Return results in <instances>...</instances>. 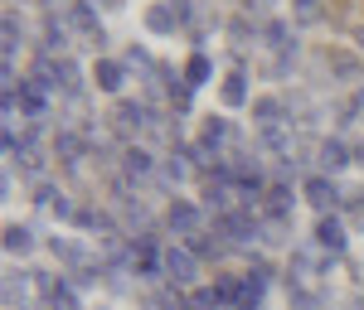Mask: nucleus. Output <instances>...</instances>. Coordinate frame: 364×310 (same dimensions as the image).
<instances>
[{"mask_svg": "<svg viewBox=\"0 0 364 310\" xmlns=\"http://www.w3.org/2000/svg\"><path fill=\"white\" fill-rule=\"evenodd\" d=\"M161 262H166V282L170 286H190L199 277V257L190 253V248H166Z\"/></svg>", "mask_w": 364, "mask_h": 310, "instance_id": "nucleus-1", "label": "nucleus"}, {"mask_svg": "<svg viewBox=\"0 0 364 310\" xmlns=\"http://www.w3.org/2000/svg\"><path fill=\"white\" fill-rule=\"evenodd\" d=\"M146 126H151V112H146L141 102H117V112H112L117 136H136V131H146Z\"/></svg>", "mask_w": 364, "mask_h": 310, "instance_id": "nucleus-2", "label": "nucleus"}, {"mask_svg": "<svg viewBox=\"0 0 364 310\" xmlns=\"http://www.w3.org/2000/svg\"><path fill=\"white\" fill-rule=\"evenodd\" d=\"M63 25L78 29V34H83V44H92V39L102 34V25H97V15H92V5H87V0H73V5L63 10Z\"/></svg>", "mask_w": 364, "mask_h": 310, "instance_id": "nucleus-3", "label": "nucleus"}, {"mask_svg": "<svg viewBox=\"0 0 364 310\" xmlns=\"http://www.w3.org/2000/svg\"><path fill=\"white\" fill-rule=\"evenodd\" d=\"M316 248H321L326 257L345 253V228H340V218H331V214H326V218L316 223Z\"/></svg>", "mask_w": 364, "mask_h": 310, "instance_id": "nucleus-4", "label": "nucleus"}, {"mask_svg": "<svg viewBox=\"0 0 364 310\" xmlns=\"http://www.w3.org/2000/svg\"><path fill=\"white\" fill-rule=\"evenodd\" d=\"M34 286H39L34 272H5V301H10V306H29Z\"/></svg>", "mask_w": 364, "mask_h": 310, "instance_id": "nucleus-5", "label": "nucleus"}, {"mask_svg": "<svg viewBox=\"0 0 364 310\" xmlns=\"http://www.w3.org/2000/svg\"><path fill=\"white\" fill-rule=\"evenodd\" d=\"M54 155L63 160V165L78 170V165H83V155H87V141L78 136V131H58V136H54Z\"/></svg>", "mask_w": 364, "mask_h": 310, "instance_id": "nucleus-6", "label": "nucleus"}, {"mask_svg": "<svg viewBox=\"0 0 364 310\" xmlns=\"http://www.w3.org/2000/svg\"><path fill=\"white\" fill-rule=\"evenodd\" d=\"M233 310H262V282L257 277H233Z\"/></svg>", "mask_w": 364, "mask_h": 310, "instance_id": "nucleus-7", "label": "nucleus"}, {"mask_svg": "<svg viewBox=\"0 0 364 310\" xmlns=\"http://www.w3.org/2000/svg\"><path fill=\"white\" fill-rule=\"evenodd\" d=\"M166 218H170V228H175V233H185V238H195V233H199V209L190 204V199H175Z\"/></svg>", "mask_w": 364, "mask_h": 310, "instance_id": "nucleus-8", "label": "nucleus"}, {"mask_svg": "<svg viewBox=\"0 0 364 310\" xmlns=\"http://www.w3.org/2000/svg\"><path fill=\"white\" fill-rule=\"evenodd\" d=\"M306 199L316 204V209H321V214H331V209L340 204V189L331 184V179H326V175H311V179H306Z\"/></svg>", "mask_w": 364, "mask_h": 310, "instance_id": "nucleus-9", "label": "nucleus"}, {"mask_svg": "<svg viewBox=\"0 0 364 310\" xmlns=\"http://www.w3.org/2000/svg\"><path fill=\"white\" fill-rule=\"evenodd\" d=\"M92 83L102 87V92H122V87H127V68H122V63H112V58H97Z\"/></svg>", "mask_w": 364, "mask_h": 310, "instance_id": "nucleus-10", "label": "nucleus"}, {"mask_svg": "<svg viewBox=\"0 0 364 310\" xmlns=\"http://www.w3.org/2000/svg\"><path fill=\"white\" fill-rule=\"evenodd\" d=\"M146 29H151V34H175V29H180V10H175V5H151V10H146Z\"/></svg>", "mask_w": 364, "mask_h": 310, "instance_id": "nucleus-11", "label": "nucleus"}, {"mask_svg": "<svg viewBox=\"0 0 364 310\" xmlns=\"http://www.w3.org/2000/svg\"><path fill=\"white\" fill-rule=\"evenodd\" d=\"M316 160H321V170H326V175H336V170H345L350 160H355V150H345L340 141H321Z\"/></svg>", "mask_w": 364, "mask_h": 310, "instance_id": "nucleus-12", "label": "nucleus"}, {"mask_svg": "<svg viewBox=\"0 0 364 310\" xmlns=\"http://www.w3.org/2000/svg\"><path fill=\"white\" fill-rule=\"evenodd\" d=\"M122 170H127L132 179H146V175L156 170V160H151V150H141V145H127V150H122Z\"/></svg>", "mask_w": 364, "mask_h": 310, "instance_id": "nucleus-13", "label": "nucleus"}, {"mask_svg": "<svg viewBox=\"0 0 364 310\" xmlns=\"http://www.w3.org/2000/svg\"><path fill=\"white\" fill-rule=\"evenodd\" d=\"M29 248H34V233H29V228H20V223L5 228V253L10 257H25Z\"/></svg>", "mask_w": 364, "mask_h": 310, "instance_id": "nucleus-14", "label": "nucleus"}, {"mask_svg": "<svg viewBox=\"0 0 364 310\" xmlns=\"http://www.w3.org/2000/svg\"><path fill=\"white\" fill-rule=\"evenodd\" d=\"M252 116H257L262 131H267V126H282V102L277 97H257V102H252Z\"/></svg>", "mask_w": 364, "mask_h": 310, "instance_id": "nucleus-15", "label": "nucleus"}, {"mask_svg": "<svg viewBox=\"0 0 364 310\" xmlns=\"http://www.w3.org/2000/svg\"><path fill=\"white\" fill-rule=\"evenodd\" d=\"M248 78H243V73H228L224 78V107H243V102H248Z\"/></svg>", "mask_w": 364, "mask_h": 310, "instance_id": "nucleus-16", "label": "nucleus"}, {"mask_svg": "<svg viewBox=\"0 0 364 310\" xmlns=\"http://www.w3.org/2000/svg\"><path fill=\"white\" fill-rule=\"evenodd\" d=\"M331 73H336V78H345V83H360V78H364V68L350 54H331Z\"/></svg>", "mask_w": 364, "mask_h": 310, "instance_id": "nucleus-17", "label": "nucleus"}, {"mask_svg": "<svg viewBox=\"0 0 364 310\" xmlns=\"http://www.w3.org/2000/svg\"><path fill=\"white\" fill-rule=\"evenodd\" d=\"M267 214H272V218H287V214H291V189H287V184H272V189H267Z\"/></svg>", "mask_w": 364, "mask_h": 310, "instance_id": "nucleus-18", "label": "nucleus"}, {"mask_svg": "<svg viewBox=\"0 0 364 310\" xmlns=\"http://www.w3.org/2000/svg\"><path fill=\"white\" fill-rule=\"evenodd\" d=\"M267 44H272V49H282V54H296V39H291V29L282 25V20H272V25H267Z\"/></svg>", "mask_w": 364, "mask_h": 310, "instance_id": "nucleus-19", "label": "nucleus"}, {"mask_svg": "<svg viewBox=\"0 0 364 310\" xmlns=\"http://www.w3.org/2000/svg\"><path fill=\"white\" fill-rule=\"evenodd\" d=\"M5 58L15 54V49H20V39H25V25H20V15H15V10H10V15H5Z\"/></svg>", "mask_w": 364, "mask_h": 310, "instance_id": "nucleus-20", "label": "nucleus"}, {"mask_svg": "<svg viewBox=\"0 0 364 310\" xmlns=\"http://www.w3.org/2000/svg\"><path fill=\"white\" fill-rule=\"evenodd\" d=\"M219 238H224V233H214V238H209V233H195L190 253H195V257H219V253H224V243H219Z\"/></svg>", "mask_w": 364, "mask_h": 310, "instance_id": "nucleus-21", "label": "nucleus"}, {"mask_svg": "<svg viewBox=\"0 0 364 310\" xmlns=\"http://www.w3.org/2000/svg\"><path fill=\"white\" fill-rule=\"evenodd\" d=\"M204 78H209V58H204V54H195V58H190V68H185V83H190V87H199Z\"/></svg>", "mask_w": 364, "mask_h": 310, "instance_id": "nucleus-22", "label": "nucleus"}, {"mask_svg": "<svg viewBox=\"0 0 364 310\" xmlns=\"http://www.w3.org/2000/svg\"><path fill=\"white\" fill-rule=\"evenodd\" d=\"M287 233H291V223H287V218H272V223L262 228V243H291Z\"/></svg>", "mask_w": 364, "mask_h": 310, "instance_id": "nucleus-23", "label": "nucleus"}, {"mask_svg": "<svg viewBox=\"0 0 364 310\" xmlns=\"http://www.w3.org/2000/svg\"><path fill=\"white\" fill-rule=\"evenodd\" d=\"M20 165H25L29 175H44V165H49V160H44V150H34V145H25V155H20Z\"/></svg>", "mask_w": 364, "mask_h": 310, "instance_id": "nucleus-24", "label": "nucleus"}, {"mask_svg": "<svg viewBox=\"0 0 364 310\" xmlns=\"http://www.w3.org/2000/svg\"><path fill=\"white\" fill-rule=\"evenodd\" d=\"M49 253H54L58 262H78V257H83L78 248H73V243H68V238H54V243H49Z\"/></svg>", "mask_w": 364, "mask_h": 310, "instance_id": "nucleus-25", "label": "nucleus"}, {"mask_svg": "<svg viewBox=\"0 0 364 310\" xmlns=\"http://www.w3.org/2000/svg\"><path fill=\"white\" fill-rule=\"evenodd\" d=\"M291 10H296V20H321V0H291Z\"/></svg>", "mask_w": 364, "mask_h": 310, "instance_id": "nucleus-26", "label": "nucleus"}, {"mask_svg": "<svg viewBox=\"0 0 364 310\" xmlns=\"http://www.w3.org/2000/svg\"><path fill=\"white\" fill-rule=\"evenodd\" d=\"M44 5H49V10H68L73 0H44Z\"/></svg>", "mask_w": 364, "mask_h": 310, "instance_id": "nucleus-27", "label": "nucleus"}, {"mask_svg": "<svg viewBox=\"0 0 364 310\" xmlns=\"http://www.w3.org/2000/svg\"><path fill=\"white\" fill-rule=\"evenodd\" d=\"M102 5H107V10H122V0H102Z\"/></svg>", "mask_w": 364, "mask_h": 310, "instance_id": "nucleus-28", "label": "nucleus"}, {"mask_svg": "<svg viewBox=\"0 0 364 310\" xmlns=\"http://www.w3.org/2000/svg\"><path fill=\"white\" fill-rule=\"evenodd\" d=\"M355 165H364V145H360V150H355Z\"/></svg>", "mask_w": 364, "mask_h": 310, "instance_id": "nucleus-29", "label": "nucleus"}, {"mask_svg": "<svg viewBox=\"0 0 364 310\" xmlns=\"http://www.w3.org/2000/svg\"><path fill=\"white\" fill-rule=\"evenodd\" d=\"M360 282H364V267H360Z\"/></svg>", "mask_w": 364, "mask_h": 310, "instance_id": "nucleus-30", "label": "nucleus"}]
</instances>
